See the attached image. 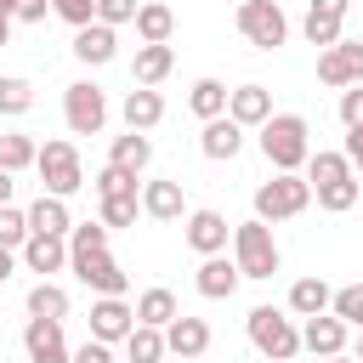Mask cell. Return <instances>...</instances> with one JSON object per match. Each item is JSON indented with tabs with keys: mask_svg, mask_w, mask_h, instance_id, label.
I'll use <instances>...</instances> for the list:
<instances>
[{
	"mask_svg": "<svg viewBox=\"0 0 363 363\" xmlns=\"http://www.w3.org/2000/svg\"><path fill=\"white\" fill-rule=\"evenodd\" d=\"M261 153L278 176H301V164L312 159V125L301 113H272L261 125Z\"/></svg>",
	"mask_w": 363,
	"mask_h": 363,
	"instance_id": "obj_1",
	"label": "cell"
},
{
	"mask_svg": "<svg viewBox=\"0 0 363 363\" xmlns=\"http://www.w3.org/2000/svg\"><path fill=\"white\" fill-rule=\"evenodd\" d=\"M250 346H255L261 357H272V363H289V357L301 352V329H295L278 306H255V312H250Z\"/></svg>",
	"mask_w": 363,
	"mask_h": 363,
	"instance_id": "obj_2",
	"label": "cell"
},
{
	"mask_svg": "<svg viewBox=\"0 0 363 363\" xmlns=\"http://www.w3.org/2000/svg\"><path fill=\"white\" fill-rule=\"evenodd\" d=\"M306 204H312V182H306V176H272V182L255 187V216H261L267 227L301 216Z\"/></svg>",
	"mask_w": 363,
	"mask_h": 363,
	"instance_id": "obj_3",
	"label": "cell"
},
{
	"mask_svg": "<svg viewBox=\"0 0 363 363\" xmlns=\"http://www.w3.org/2000/svg\"><path fill=\"white\" fill-rule=\"evenodd\" d=\"M233 255H238V272L244 278H272L278 272V244H272V227L255 216L244 227H233Z\"/></svg>",
	"mask_w": 363,
	"mask_h": 363,
	"instance_id": "obj_4",
	"label": "cell"
},
{
	"mask_svg": "<svg viewBox=\"0 0 363 363\" xmlns=\"http://www.w3.org/2000/svg\"><path fill=\"white\" fill-rule=\"evenodd\" d=\"M34 170H40V182H45V193H51V199H68V193H79V187H85V164H79L74 142H45V147H40V159H34Z\"/></svg>",
	"mask_w": 363,
	"mask_h": 363,
	"instance_id": "obj_5",
	"label": "cell"
},
{
	"mask_svg": "<svg viewBox=\"0 0 363 363\" xmlns=\"http://www.w3.org/2000/svg\"><path fill=\"white\" fill-rule=\"evenodd\" d=\"M238 34L250 45H261V51H272V45L289 40V17L278 11V0H244L238 6Z\"/></svg>",
	"mask_w": 363,
	"mask_h": 363,
	"instance_id": "obj_6",
	"label": "cell"
},
{
	"mask_svg": "<svg viewBox=\"0 0 363 363\" xmlns=\"http://www.w3.org/2000/svg\"><path fill=\"white\" fill-rule=\"evenodd\" d=\"M62 119H68L74 136H96V130L108 125V96H102L91 79H74V85L62 91Z\"/></svg>",
	"mask_w": 363,
	"mask_h": 363,
	"instance_id": "obj_7",
	"label": "cell"
},
{
	"mask_svg": "<svg viewBox=\"0 0 363 363\" xmlns=\"http://www.w3.org/2000/svg\"><path fill=\"white\" fill-rule=\"evenodd\" d=\"M68 267H74V278L85 284V289H96V295H125V267L108 255V250H91V255H68Z\"/></svg>",
	"mask_w": 363,
	"mask_h": 363,
	"instance_id": "obj_8",
	"label": "cell"
},
{
	"mask_svg": "<svg viewBox=\"0 0 363 363\" xmlns=\"http://www.w3.org/2000/svg\"><path fill=\"white\" fill-rule=\"evenodd\" d=\"M318 79H323V85H335V91H352V85H363V45H357V40H340V45H329V51L318 57Z\"/></svg>",
	"mask_w": 363,
	"mask_h": 363,
	"instance_id": "obj_9",
	"label": "cell"
},
{
	"mask_svg": "<svg viewBox=\"0 0 363 363\" xmlns=\"http://www.w3.org/2000/svg\"><path fill=\"white\" fill-rule=\"evenodd\" d=\"M130 329H136V306H125V295H102V301L91 306V340L113 346V340H125Z\"/></svg>",
	"mask_w": 363,
	"mask_h": 363,
	"instance_id": "obj_10",
	"label": "cell"
},
{
	"mask_svg": "<svg viewBox=\"0 0 363 363\" xmlns=\"http://www.w3.org/2000/svg\"><path fill=\"white\" fill-rule=\"evenodd\" d=\"M23 346H28V363H74V352H68V340H62V323H57V318H28Z\"/></svg>",
	"mask_w": 363,
	"mask_h": 363,
	"instance_id": "obj_11",
	"label": "cell"
},
{
	"mask_svg": "<svg viewBox=\"0 0 363 363\" xmlns=\"http://www.w3.org/2000/svg\"><path fill=\"white\" fill-rule=\"evenodd\" d=\"M204 346H210V323L204 318H176V323H164V352H176L182 363H199L204 357Z\"/></svg>",
	"mask_w": 363,
	"mask_h": 363,
	"instance_id": "obj_12",
	"label": "cell"
},
{
	"mask_svg": "<svg viewBox=\"0 0 363 363\" xmlns=\"http://www.w3.org/2000/svg\"><path fill=\"white\" fill-rule=\"evenodd\" d=\"M346 6H352V0H312V6H306V40H312L318 51L340 45V23H346Z\"/></svg>",
	"mask_w": 363,
	"mask_h": 363,
	"instance_id": "obj_13",
	"label": "cell"
},
{
	"mask_svg": "<svg viewBox=\"0 0 363 363\" xmlns=\"http://www.w3.org/2000/svg\"><path fill=\"white\" fill-rule=\"evenodd\" d=\"M227 238H233V227H227L221 210H193V216H187V244H193L199 255H221Z\"/></svg>",
	"mask_w": 363,
	"mask_h": 363,
	"instance_id": "obj_14",
	"label": "cell"
},
{
	"mask_svg": "<svg viewBox=\"0 0 363 363\" xmlns=\"http://www.w3.org/2000/svg\"><path fill=\"white\" fill-rule=\"evenodd\" d=\"M301 346H306L312 357H340V352H346V323H340L335 312H318V318H306Z\"/></svg>",
	"mask_w": 363,
	"mask_h": 363,
	"instance_id": "obj_15",
	"label": "cell"
},
{
	"mask_svg": "<svg viewBox=\"0 0 363 363\" xmlns=\"http://www.w3.org/2000/svg\"><path fill=\"white\" fill-rule=\"evenodd\" d=\"M68 238L74 233V221H68V199H51V193H40L34 204H28V238Z\"/></svg>",
	"mask_w": 363,
	"mask_h": 363,
	"instance_id": "obj_16",
	"label": "cell"
},
{
	"mask_svg": "<svg viewBox=\"0 0 363 363\" xmlns=\"http://www.w3.org/2000/svg\"><path fill=\"white\" fill-rule=\"evenodd\" d=\"M238 278H244V272H238V261H227V255H204L193 284H199V295H204V301H227V295L238 289Z\"/></svg>",
	"mask_w": 363,
	"mask_h": 363,
	"instance_id": "obj_17",
	"label": "cell"
},
{
	"mask_svg": "<svg viewBox=\"0 0 363 363\" xmlns=\"http://www.w3.org/2000/svg\"><path fill=\"white\" fill-rule=\"evenodd\" d=\"M227 119H238L244 130H250V125L261 130V125L272 119V96H267V85H238V91L227 96Z\"/></svg>",
	"mask_w": 363,
	"mask_h": 363,
	"instance_id": "obj_18",
	"label": "cell"
},
{
	"mask_svg": "<svg viewBox=\"0 0 363 363\" xmlns=\"http://www.w3.org/2000/svg\"><path fill=\"white\" fill-rule=\"evenodd\" d=\"M199 147H204V159H216V164H221V159H238V147H244V125L221 113V119H210V125H204Z\"/></svg>",
	"mask_w": 363,
	"mask_h": 363,
	"instance_id": "obj_19",
	"label": "cell"
},
{
	"mask_svg": "<svg viewBox=\"0 0 363 363\" xmlns=\"http://www.w3.org/2000/svg\"><path fill=\"white\" fill-rule=\"evenodd\" d=\"M113 28L108 23H85V28H74V57L79 62H91V68H102V62H113Z\"/></svg>",
	"mask_w": 363,
	"mask_h": 363,
	"instance_id": "obj_20",
	"label": "cell"
},
{
	"mask_svg": "<svg viewBox=\"0 0 363 363\" xmlns=\"http://www.w3.org/2000/svg\"><path fill=\"white\" fill-rule=\"evenodd\" d=\"M23 267L40 272V278L62 272V267H68V238H40V233H34V238L23 244Z\"/></svg>",
	"mask_w": 363,
	"mask_h": 363,
	"instance_id": "obj_21",
	"label": "cell"
},
{
	"mask_svg": "<svg viewBox=\"0 0 363 363\" xmlns=\"http://www.w3.org/2000/svg\"><path fill=\"white\" fill-rule=\"evenodd\" d=\"M119 113H125V125H130V130H153V125L164 119V102H159V91H147V85H136V91H125V102H119Z\"/></svg>",
	"mask_w": 363,
	"mask_h": 363,
	"instance_id": "obj_22",
	"label": "cell"
},
{
	"mask_svg": "<svg viewBox=\"0 0 363 363\" xmlns=\"http://www.w3.org/2000/svg\"><path fill=\"white\" fill-rule=\"evenodd\" d=\"M108 164H119V170L142 176V170L153 164V142H147L142 130H130V136H113V147H108Z\"/></svg>",
	"mask_w": 363,
	"mask_h": 363,
	"instance_id": "obj_23",
	"label": "cell"
},
{
	"mask_svg": "<svg viewBox=\"0 0 363 363\" xmlns=\"http://www.w3.org/2000/svg\"><path fill=\"white\" fill-rule=\"evenodd\" d=\"M136 34H142V45H170V34H176V11L159 6V0H147V6L136 11Z\"/></svg>",
	"mask_w": 363,
	"mask_h": 363,
	"instance_id": "obj_24",
	"label": "cell"
},
{
	"mask_svg": "<svg viewBox=\"0 0 363 363\" xmlns=\"http://www.w3.org/2000/svg\"><path fill=\"white\" fill-rule=\"evenodd\" d=\"M170 68H176V51H170V45H136V62H130L136 85H147V91H153Z\"/></svg>",
	"mask_w": 363,
	"mask_h": 363,
	"instance_id": "obj_25",
	"label": "cell"
},
{
	"mask_svg": "<svg viewBox=\"0 0 363 363\" xmlns=\"http://www.w3.org/2000/svg\"><path fill=\"white\" fill-rule=\"evenodd\" d=\"M329 306H335V295H329L323 278H295V284H289V312L318 318V312H329Z\"/></svg>",
	"mask_w": 363,
	"mask_h": 363,
	"instance_id": "obj_26",
	"label": "cell"
},
{
	"mask_svg": "<svg viewBox=\"0 0 363 363\" xmlns=\"http://www.w3.org/2000/svg\"><path fill=\"white\" fill-rule=\"evenodd\" d=\"M142 210L153 221H176L182 216V182H147L142 187Z\"/></svg>",
	"mask_w": 363,
	"mask_h": 363,
	"instance_id": "obj_27",
	"label": "cell"
},
{
	"mask_svg": "<svg viewBox=\"0 0 363 363\" xmlns=\"http://www.w3.org/2000/svg\"><path fill=\"white\" fill-rule=\"evenodd\" d=\"M176 318H182V306H176L170 289H147V295H136V323L164 329V323H176Z\"/></svg>",
	"mask_w": 363,
	"mask_h": 363,
	"instance_id": "obj_28",
	"label": "cell"
},
{
	"mask_svg": "<svg viewBox=\"0 0 363 363\" xmlns=\"http://www.w3.org/2000/svg\"><path fill=\"white\" fill-rule=\"evenodd\" d=\"M28 318H68V289L62 284H51V278H40L34 289H28Z\"/></svg>",
	"mask_w": 363,
	"mask_h": 363,
	"instance_id": "obj_29",
	"label": "cell"
},
{
	"mask_svg": "<svg viewBox=\"0 0 363 363\" xmlns=\"http://www.w3.org/2000/svg\"><path fill=\"white\" fill-rule=\"evenodd\" d=\"M34 159H40V142H34L28 130H6V136H0V170L17 176V170H28Z\"/></svg>",
	"mask_w": 363,
	"mask_h": 363,
	"instance_id": "obj_30",
	"label": "cell"
},
{
	"mask_svg": "<svg viewBox=\"0 0 363 363\" xmlns=\"http://www.w3.org/2000/svg\"><path fill=\"white\" fill-rule=\"evenodd\" d=\"M227 96H233V91H227L221 79H199V85H193V96H187V108L210 125V119H221V113H227Z\"/></svg>",
	"mask_w": 363,
	"mask_h": 363,
	"instance_id": "obj_31",
	"label": "cell"
},
{
	"mask_svg": "<svg viewBox=\"0 0 363 363\" xmlns=\"http://www.w3.org/2000/svg\"><path fill=\"white\" fill-rule=\"evenodd\" d=\"M346 176H357L346 153H323V147H318V153L306 159V182H312V187H329V182H346Z\"/></svg>",
	"mask_w": 363,
	"mask_h": 363,
	"instance_id": "obj_32",
	"label": "cell"
},
{
	"mask_svg": "<svg viewBox=\"0 0 363 363\" xmlns=\"http://www.w3.org/2000/svg\"><path fill=\"white\" fill-rule=\"evenodd\" d=\"M125 357H130V363H159V357H164V329L136 323V329L125 335Z\"/></svg>",
	"mask_w": 363,
	"mask_h": 363,
	"instance_id": "obj_33",
	"label": "cell"
},
{
	"mask_svg": "<svg viewBox=\"0 0 363 363\" xmlns=\"http://www.w3.org/2000/svg\"><path fill=\"white\" fill-rule=\"evenodd\" d=\"M312 193H318V204H323L329 216H340V210H352V204L363 199V182L346 176V182H329V187H312Z\"/></svg>",
	"mask_w": 363,
	"mask_h": 363,
	"instance_id": "obj_34",
	"label": "cell"
},
{
	"mask_svg": "<svg viewBox=\"0 0 363 363\" xmlns=\"http://www.w3.org/2000/svg\"><path fill=\"white\" fill-rule=\"evenodd\" d=\"M34 108V85L23 79V74H0V113H28Z\"/></svg>",
	"mask_w": 363,
	"mask_h": 363,
	"instance_id": "obj_35",
	"label": "cell"
},
{
	"mask_svg": "<svg viewBox=\"0 0 363 363\" xmlns=\"http://www.w3.org/2000/svg\"><path fill=\"white\" fill-rule=\"evenodd\" d=\"M136 193V176L119 170V164H102L96 170V199H130Z\"/></svg>",
	"mask_w": 363,
	"mask_h": 363,
	"instance_id": "obj_36",
	"label": "cell"
},
{
	"mask_svg": "<svg viewBox=\"0 0 363 363\" xmlns=\"http://www.w3.org/2000/svg\"><path fill=\"white\" fill-rule=\"evenodd\" d=\"M91 250H108V227L102 221H79L68 233V255H91Z\"/></svg>",
	"mask_w": 363,
	"mask_h": 363,
	"instance_id": "obj_37",
	"label": "cell"
},
{
	"mask_svg": "<svg viewBox=\"0 0 363 363\" xmlns=\"http://www.w3.org/2000/svg\"><path fill=\"white\" fill-rule=\"evenodd\" d=\"M28 244V210H0V250H23Z\"/></svg>",
	"mask_w": 363,
	"mask_h": 363,
	"instance_id": "obj_38",
	"label": "cell"
},
{
	"mask_svg": "<svg viewBox=\"0 0 363 363\" xmlns=\"http://www.w3.org/2000/svg\"><path fill=\"white\" fill-rule=\"evenodd\" d=\"M335 318H340L346 329H363V284L335 289Z\"/></svg>",
	"mask_w": 363,
	"mask_h": 363,
	"instance_id": "obj_39",
	"label": "cell"
},
{
	"mask_svg": "<svg viewBox=\"0 0 363 363\" xmlns=\"http://www.w3.org/2000/svg\"><path fill=\"white\" fill-rule=\"evenodd\" d=\"M136 210H142V199L130 193V199H102V227H130L136 221Z\"/></svg>",
	"mask_w": 363,
	"mask_h": 363,
	"instance_id": "obj_40",
	"label": "cell"
},
{
	"mask_svg": "<svg viewBox=\"0 0 363 363\" xmlns=\"http://www.w3.org/2000/svg\"><path fill=\"white\" fill-rule=\"evenodd\" d=\"M136 0H96V23H108V28H119V23H136Z\"/></svg>",
	"mask_w": 363,
	"mask_h": 363,
	"instance_id": "obj_41",
	"label": "cell"
},
{
	"mask_svg": "<svg viewBox=\"0 0 363 363\" xmlns=\"http://www.w3.org/2000/svg\"><path fill=\"white\" fill-rule=\"evenodd\" d=\"M51 11H57L62 23H74V28L96 23V0H51Z\"/></svg>",
	"mask_w": 363,
	"mask_h": 363,
	"instance_id": "obj_42",
	"label": "cell"
},
{
	"mask_svg": "<svg viewBox=\"0 0 363 363\" xmlns=\"http://www.w3.org/2000/svg\"><path fill=\"white\" fill-rule=\"evenodd\" d=\"M340 125H346V130H357V125H363V85L340 91Z\"/></svg>",
	"mask_w": 363,
	"mask_h": 363,
	"instance_id": "obj_43",
	"label": "cell"
},
{
	"mask_svg": "<svg viewBox=\"0 0 363 363\" xmlns=\"http://www.w3.org/2000/svg\"><path fill=\"white\" fill-rule=\"evenodd\" d=\"M74 363H113V352H108L102 340H85V346L74 352Z\"/></svg>",
	"mask_w": 363,
	"mask_h": 363,
	"instance_id": "obj_44",
	"label": "cell"
},
{
	"mask_svg": "<svg viewBox=\"0 0 363 363\" xmlns=\"http://www.w3.org/2000/svg\"><path fill=\"white\" fill-rule=\"evenodd\" d=\"M340 153H346V159H352V170L363 176V125H357V130H346V147H340Z\"/></svg>",
	"mask_w": 363,
	"mask_h": 363,
	"instance_id": "obj_45",
	"label": "cell"
},
{
	"mask_svg": "<svg viewBox=\"0 0 363 363\" xmlns=\"http://www.w3.org/2000/svg\"><path fill=\"white\" fill-rule=\"evenodd\" d=\"M45 11H51V0H23V6H17L23 23H45Z\"/></svg>",
	"mask_w": 363,
	"mask_h": 363,
	"instance_id": "obj_46",
	"label": "cell"
},
{
	"mask_svg": "<svg viewBox=\"0 0 363 363\" xmlns=\"http://www.w3.org/2000/svg\"><path fill=\"white\" fill-rule=\"evenodd\" d=\"M11 187H17V182H11V170H0V210L11 204Z\"/></svg>",
	"mask_w": 363,
	"mask_h": 363,
	"instance_id": "obj_47",
	"label": "cell"
},
{
	"mask_svg": "<svg viewBox=\"0 0 363 363\" xmlns=\"http://www.w3.org/2000/svg\"><path fill=\"white\" fill-rule=\"evenodd\" d=\"M17 6H23V0H0V23H11V17H17Z\"/></svg>",
	"mask_w": 363,
	"mask_h": 363,
	"instance_id": "obj_48",
	"label": "cell"
},
{
	"mask_svg": "<svg viewBox=\"0 0 363 363\" xmlns=\"http://www.w3.org/2000/svg\"><path fill=\"white\" fill-rule=\"evenodd\" d=\"M11 278V250H0V284Z\"/></svg>",
	"mask_w": 363,
	"mask_h": 363,
	"instance_id": "obj_49",
	"label": "cell"
},
{
	"mask_svg": "<svg viewBox=\"0 0 363 363\" xmlns=\"http://www.w3.org/2000/svg\"><path fill=\"white\" fill-rule=\"evenodd\" d=\"M0 45H11V23H0Z\"/></svg>",
	"mask_w": 363,
	"mask_h": 363,
	"instance_id": "obj_50",
	"label": "cell"
},
{
	"mask_svg": "<svg viewBox=\"0 0 363 363\" xmlns=\"http://www.w3.org/2000/svg\"><path fill=\"white\" fill-rule=\"evenodd\" d=\"M323 363H357V357H346V352H340V357H323Z\"/></svg>",
	"mask_w": 363,
	"mask_h": 363,
	"instance_id": "obj_51",
	"label": "cell"
},
{
	"mask_svg": "<svg viewBox=\"0 0 363 363\" xmlns=\"http://www.w3.org/2000/svg\"><path fill=\"white\" fill-rule=\"evenodd\" d=\"M357 363H363V329H357Z\"/></svg>",
	"mask_w": 363,
	"mask_h": 363,
	"instance_id": "obj_52",
	"label": "cell"
}]
</instances>
